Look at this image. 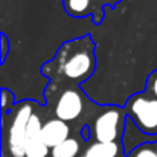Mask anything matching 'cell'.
<instances>
[{
    "mask_svg": "<svg viewBox=\"0 0 157 157\" xmlns=\"http://www.w3.org/2000/svg\"><path fill=\"white\" fill-rule=\"evenodd\" d=\"M95 41L91 35L75 37L61 44L55 55L41 65V75L50 78L48 86L77 87L97 69Z\"/></svg>",
    "mask_w": 157,
    "mask_h": 157,
    "instance_id": "1",
    "label": "cell"
},
{
    "mask_svg": "<svg viewBox=\"0 0 157 157\" xmlns=\"http://www.w3.org/2000/svg\"><path fill=\"white\" fill-rule=\"evenodd\" d=\"M47 101L52 103V112L57 119L66 123L80 119L91 101L87 99L80 87H54L47 86L44 91Z\"/></svg>",
    "mask_w": 157,
    "mask_h": 157,
    "instance_id": "2",
    "label": "cell"
},
{
    "mask_svg": "<svg viewBox=\"0 0 157 157\" xmlns=\"http://www.w3.org/2000/svg\"><path fill=\"white\" fill-rule=\"evenodd\" d=\"M36 106L32 101H24L13 108L7 128V150L11 157H25L26 128L32 114L36 112Z\"/></svg>",
    "mask_w": 157,
    "mask_h": 157,
    "instance_id": "3",
    "label": "cell"
},
{
    "mask_svg": "<svg viewBox=\"0 0 157 157\" xmlns=\"http://www.w3.org/2000/svg\"><path fill=\"white\" fill-rule=\"evenodd\" d=\"M127 116L145 134H157V98L147 91L136 92L125 103Z\"/></svg>",
    "mask_w": 157,
    "mask_h": 157,
    "instance_id": "4",
    "label": "cell"
},
{
    "mask_svg": "<svg viewBox=\"0 0 157 157\" xmlns=\"http://www.w3.org/2000/svg\"><path fill=\"white\" fill-rule=\"evenodd\" d=\"M127 112L119 106H103L97 113L91 131L97 142H117L125 128Z\"/></svg>",
    "mask_w": 157,
    "mask_h": 157,
    "instance_id": "5",
    "label": "cell"
},
{
    "mask_svg": "<svg viewBox=\"0 0 157 157\" xmlns=\"http://www.w3.org/2000/svg\"><path fill=\"white\" fill-rule=\"evenodd\" d=\"M123 0H62L63 10L73 18H86L91 15L95 25H101L105 19V7L114 8Z\"/></svg>",
    "mask_w": 157,
    "mask_h": 157,
    "instance_id": "6",
    "label": "cell"
},
{
    "mask_svg": "<svg viewBox=\"0 0 157 157\" xmlns=\"http://www.w3.org/2000/svg\"><path fill=\"white\" fill-rule=\"evenodd\" d=\"M68 138H71V125L66 121L57 119V117H52L44 121L43 130H41V141L50 149L62 144Z\"/></svg>",
    "mask_w": 157,
    "mask_h": 157,
    "instance_id": "7",
    "label": "cell"
},
{
    "mask_svg": "<svg viewBox=\"0 0 157 157\" xmlns=\"http://www.w3.org/2000/svg\"><path fill=\"white\" fill-rule=\"evenodd\" d=\"M120 145L117 142H94L83 153V157H117Z\"/></svg>",
    "mask_w": 157,
    "mask_h": 157,
    "instance_id": "8",
    "label": "cell"
},
{
    "mask_svg": "<svg viewBox=\"0 0 157 157\" xmlns=\"http://www.w3.org/2000/svg\"><path fill=\"white\" fill-rule=\"evenodd\" d=\"M80 152V142L76 138H68L51 149V157H76Z\"/></svg>",
    "mask_w": 157,
    "mask_h": 157,
    "instance_id": "9",
    "label": "cell"
},
{
    "mask_svg": "<svg viewBox=\"0 0 157 157\" xmlns=\"http://www.w3.org/2000/svg\"><path fill=\"white\" fill-rule=\"evenodd\" d=\"M50 147L41 141V136L28 138L25 146V157H47Z\"/></svg>",
    "mask_w": 157,
    "mask_h": 157,
    "instance_id": "10",
    "label": "cell"
},
{
    "mask_svg": "<svg viewBox=\"0 0 157 157\" xmlns=\"http://www.w3.org/2000/svg\"><path fill=\"white\" fill-rule=\"evenodd\" d=\"M145 91H147L150 95L157 98V69L149 75L147 81H146V90H145Z\"/></svg>",
    "mask_w": 157,
    "mask_h": 157,
    "instance_id": "11",
    "label": "cell"
},
{
    "mask_svg": "<svg viewBox=\"0 0 157 157\" xmlns=\"http://www.w3.org/2000/svg\"><path fill=\"white\" fill-rule=\"evenodd\" d=\"M13 103H14V95L11 94L8 90L3 88L2 90V109H3V113H6L8 109L13 108Z\"/></svg>",
    "mask_w": 157,
    "mask_h": 157,
    "instance_id": "12",
    "label": "cell"
},
{
    "mask_svg": "<svg viewBox=\"0 0 157 157\" xmlns=\"http://www.w3.org/2000/svg\"><path fill=\"white\" fill-rule=\"evenodd\" d=\"M131 157H157V152L150 145H142L141 147H138L134 152Z\"/></svg>",
    "mask_w": 157,
    "mask_h": 157,
    "instance_id": "13",
    "label": "cell"
},
{
    "mask_svg": "<svg viewBox=\"0 0 157 157\" xmlns=\"http://www.w3.org/2000/svg\"><path fill=\"white\" fill-rule=\"evenodd\" d=\"M8 47H10V44H8L7 36H6L4 33H2V63H4L6 57H7V54H8Z\"/></svg>",
    "mask_w": 157,
    "mask_h": 157,
    "instance_id": "14",
    "label": "cell"
},
{
    "mask_svg": "<svg viewBox=\"0 0 157 157\" xmlns=\"http://www.w3.org/2000/svg\"><path fill=\"white\" fill-rule=\"evenodd\" d=\"M156 152H157V149H156Z\"/></svg>",
    "mask_w": 157,
    "mask_h": 157,
    "instance_id": "15",
    "label": "cell"
}]
</instances>
